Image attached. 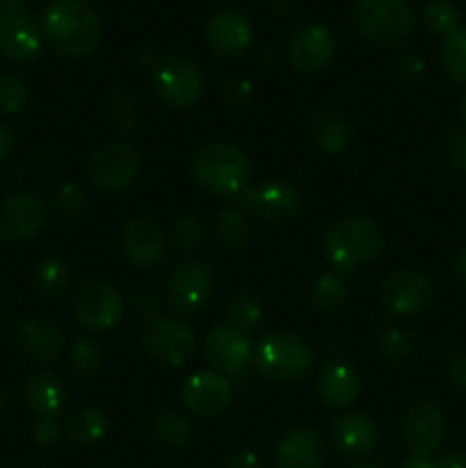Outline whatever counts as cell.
<instances>
[{
  "label": "cell",
  "mask_w": 466,
  "mask_h": 468,
  "mask_svg": "<svg viewBox=\"0 0 466 468\" xmlns=\"http://www.w3.org/2000/svg\"><path fill=\"white\" fill-rule=\"evenodd\" d=\"M14 146H16V135H14L12 128L0 122V163L12 155Z\"/></svg>",
  "instance_id": "7dc6e473"
},
{
  "label": "cell",
  "mask_w": 466,
  "mask_h": 468,
  "mask_svg": "<svg viewBox=\"0 0 466 468\" xmlns=\"http://www.w3.org/2000/svg\"><path fill=\"white\" fill-rule=\"evenodd\" d=\"M204 359L224 378L238 379L254 364V347L249 336L233 332L227 324H217L204 338Z\"/></svg>",
  "instance_id": "e0dca14e"
},
{
  "label": "cell",
  "mask_w": 466,
  "mask_h": 468,
  "mask_svg": "<svg viewBox=\"0 0 466 468\" xmlns=\"http://www.w3.org/2000/svg\"><path fill=\"white\" fill-rule=\"evenodd\" d=\"M423 23L432 35L448 37L460 27V12L450 0H429L423 7Z\"/></svg>",
  "instance_id": "d590c367"
},
{
  "label": "cell",
  "mask_w": 466,
  "mask_h": 468,
  "mask_svg": "<svg viewBox=\"0 0 466 468\" xmlns=\"http://www.w3.org/2000/svg\"><path fill=\"white\" fill-rule=\"evenodd\" d=\"M122 254L132 268L151 270L167 256V236L149 215H135L122 227Z\"/></svg>",
  "instance_id": "5bb4252c"
},
{
  "label": "cell",
  "mask_w": 466,
  "mask_h": 468,
  "mask_svg": "<svg viewBox=\"0 0 466 468\" xmlns=\"http://www.w3.org/2000/svg\"><path fill=\"white\" fill-rule=\"evenodd\" d=\"M452 274H455L461 286H466V247H461L455 259H452Z\"/></svg>",
  "instance_id": "c3c4849f"
},
{
  "label": "cell",
  "mask_w": 466,
  "mask_h": 468,
  "mask_svg": "<svg viewBox=\"0 0 466 468\" xmlns=\"http://www.w3.org/2000/svg\"><path fill=\"white\" fill-rule=\"evenodd\" d=\"M206 227L199 215L185 213L172 224V242L181 251H195L204 245Z\"/></svg>",
  "instance_id": "8d00e7d4"
},
{
  "label": "cell",
  "mask_w": 466,
  "mask_h": 468,
  "mask_svg": "<svg viewBox=\"0 0 466 468\" xmlns=\"http://www.w3.org/2000/svg\"><path fill=\"white\" fill-rule=\"evenodd\" d=\"M439 64L448 80L466 82V27H457L443 39L439 50Z\"/></svg>",
  "instance_id": "d6a6232c"
},
{
  "label": "cell",
  "mask_w": 466,
  "mask_h": 468,
  "mask_svg": "<svg viewBox=\"0 0 466 468\" xmlns=\"http://www.w3.org/2000/svg\"><path fill=\"white\" fill-rule=\"evenodd\" d=\"M309 140L323 154L336 155L350 146L352 131L343 117L334 112H323L315 114L309 122Z\"/></svg>",
  "instance_id": "484cf974"
},
{
  "label": "cell",
  "mask_w": 466,
  "mask_h": 468,
  "mask_svg": "<svg viewBox=\"0 0 466 468\" xmlns=\"http://www.w3.org/2000/svg\"><path fill=\"white\" fill-rule=\"evenodd\" d=\"M288 62L300 73H318L327 67L336 55V39L332 30L320 23L300 27L286 46Z\"/></svg>",
  "instance_id": "d6986e66"
},
{
  "label": "cell",
  "mask_w": 466,
  "mask_h": 468,
  "mask_svg": "<svg viewBox=\"0 0 466 468\" xmlns=\"http://www.w3.org/2000/svg\"><path fill=\"white\" fill-rule=\"evenodd\" d=\"M352 27L361 39L375 46H396L416 27V14L407 0H356Z\"/></svg>",
  "instance_id": "277c9868"
},
{
  "label": "cell",
  "mask_w": 466,
  "mask_h": 468,
  "mask_svg": "<svg viewBox=\"0 0 466 468\" xmlns=\"http://www.w3.org/2000/svg\"><path fill=\"white\" fill-rule=\"evenodd\" d=\"M23 400L32 414L59 416V411L64 410V402H67V388L59 382L58 375L39 370V373L30 375V379L26 382Z\"/></svg>",
  "instance_id": "d4e9b609"
},
{
  "label": "cell",
  "mask_w": 466,
  "mask_h": 468,
  "mask_svg": "<svg viewBox=\"0 0 466 468\" xmlns=\"http://www.w3.org/2000/svg\"><path fill=\"white\" fill-rule=\"evenodd\" d=\"M215 291L213 268L204 261L185 259L169 272L164 282V297L174 311L183 315L196 314L208 304Z\"/></svg>",
  "instance_id": "8fae6325"
},
{
  "label": "cell",
  "mask_w": 466,
  "mask_h": 468,
  "mask_svg": "<svg viewBox=\"0 0 466 468\" xmlns=\"http://www.w3.org/2000/svg\"><path fill=\"white\" fill-rule=\"evenodd\" d=\"M439 468H466V455L464 452H450V455H443L437 462Z\"/></svg>",
  "instance_id": "f907efd6"
},
{
  "label": "cell",
  "mask_w": 466,
  "mask_h": 468,
  "mask_svg": "<svg viewBox=\"0 0 466 468\" xmlns=\"http://www.w3.org/2000/svg\"><path fill=\"white\" fill-rule=\"evenodd\" d=\"M41 46L39 26L32 21L26 0H0V55L27 64L39 58Z\"/></svg>",
  "instance_id": "9c48e42d"
},
{
  "label": "cell",
  "mask_w": 466,
  "mask_h": 468,
  "mask_svg": "<svg viewBox=\"0 0 466 468\" xmlns=\"http://www.w3.org/2000/svg\"><path fill=\"white\" fill-rule=\"evenodd\" d=\"M425 71V59L420 58L414 50H405L396 58V76L397 80L405 82V85H411V82L418 80Z\"/></svg>",
  "instance_id": "7bdbcfd3"
},
{
  "label": "cell",
  "mask_w": 466,
  "mask_h": 468,
  "mask_svg": "<svg viewBox=\"0 0 466 468\" xmlns=\"http://www.w3.org/2000/svg\"><path fill=\"white\" fill-rule=\"evenodd\" d=\"M67 434L76 443H96L108 432V416L99 407H78L67 419Z\"/></svg>",
  "instance_id": "f1b7e54d"
},
{
  "label": "cell",
  "mask_w": 466,
  "mask_h": 468,
  "mask_svg": "<svg viewBox=\"0 0 466 468\" xmlns=\"http://www.w3.org/2000/svg\"><path fill=\"white\" fill-rule=\"evenodd\" d=\"M434 300H437V286L420 270H396L379 286V302L384 309L402 318L423 314L434 304Z\"/></svg>",
  "instance_id": "7c38bea8"
},
{
  "label": "cell",
  "mask_w": 466,
  "mask_h": 468,
  "mask_svg": "<svg viewBox=\"0 0 466 468\" xmlns=\"http://www.w3.org/2000/svg\"><path fill=\"white\" fill-rule=\"evenodd\" d=\"M446 373L448 379L455 388L460 391H466V355L464 352H452L448 356V364H446Z\"/></svg>",
  "instance_id": "f6af8a7d"
},
{
  "label": "cell",
  "mask_w": 466,
  "mask_h": 468,
  "mask_svg": "<svg viewBox=\"0 0 466 468\" xmlns=\"http://www.w3.org/2000/svg\"><path fill=\"white\" fill-rule=\"evenodd\" d=\"M48 224V208L32 192H14L0 201V240L27 242L39 236Z\"/></svg>",
  "instance_id": "4fadbf2b"
},
{
  "label": "cell",
  "mask_w": 466,
  "mask_h": 468,
  "mask_svg": "<svg viewBox=\"0 0 466 468\" xmlns=\"http://www.w3.org/2000/svg\"><path fill=\"white\" fill-rule=\"evenodd\" d=\"M347 300V283L343 274L327 272L318 277L311 286V302L318 311L332 314V311L341 309Z\"/></svg>",
  "instance_id": "836d02e7"
},
{
  "label": "cell",
  "mask_w": 466,
  "mask_h": 468,
  "mask_svg": "<svg viewBox=\"0 0 466 468\" xmlns=\"http://www.w3.org/2000/svg\"><path fill=\"white\" fill-rule=\"evenodd\" d=\"M16 346L23 355L35 364H50L64 350V336L53 323L41 318H30L21 323L16 332Z\"/></svg>",
  "instance_id": "7402d4cb"
},
{
  "label": "cell",
  "mask_w": 466,
  "mask_h": 468,
  "mask_svg": "<svg viewBox=\"0 0 466 468\" xmlns=\"http://www.w3.org/2000/svg\"><path fill=\"white\" fill-rule=\"evenodd\" d=\"M41 39L62 58H85L101 39V18L85 0H53L39 18Z\"/></svg>",
  "instance_id": "6da1fadb"
},
{
  "label": "cell",
  "mask_w": 466,
  "mask_h": 468,
  "mask_svg": "<svg viewBox=\"0 0 466 468\" xmlns=\"http://www.w3.org/2000/svg\"><path fill=\"white\" fill-rule=\"evenodd\" d=\"M332 439L338 451L350 457H365L377 448V428L373 420L359 411H347L334 419Z\"/></svg>",
  "instance_id": "cb8c5ba5"
},
{
  "label": "cell",
  "mask_w": 466,
  "mask_h": 468,
  "mask_svg": "<svg viewBox=\"0 0 466 468\" xmlns=\"http://www.w3.org/2000/svg\"><path fill=\"white\" fill-rule=\"evenodd\" d=\"M206 41L210 50L224 59L242 58L251 48L254 27L249 18L236 9H219L206 23Z\"/></svg>",
  "instance_id": "ffe728a7"
},
{
  "label": "cell",
  "mask_w": 466,
  "mask_h": 468,
  "mask_svg": "<svg viewBox=\"0 0 466 468\" xmlns=\"http://www.w3.org/2000/svg\"><path fill=\"white\" fill-rule=\"evenodd\" d=\"M32 282H35L37 291L50 300H59L69 292L71 288L73 277L71 268L64 261L55 259V256H46L32 270Z\"/></svg>",
  "instance_id": "4316f807"
},
{
  "label": "cell",
  "mask_w": 466,
  "mask_h": 468,
  "mask_svg": "<svg viewBox=\"0 0 466 468\" xmlns=\"http://www.w3.org/2000/svg\"><path fill=\"white\" fill-rule=\"evenodd\" d=\"M254 366L270 382L291 384L309 375L311 366H313V350L306 338L297 336V334H270L256 346Z\"/></svg>",
  "instance_id": "5b68a950"
},
{
  "label": "cell",
  "mask_w": 466,
  "mask_h": 468,
  "mask_svg": "<svg viewBox=\"0 0 466 468\" xmlns=\"http://www.w3.org/2000/svg\"><path fill=\"white\" fill-rule=\"evenodd\" d=\"M461 117H464L466 122V91H464V99H461Z\"/></svg>",
  "instance_id": "f5cc1de1"
},
{
  "label": "cell",
  "mask_w": 466,
  "mask_h": 468,
  "mask_svg": "<svg viewBox=\"0 0 466 468\" xmlns=\"http://www.w3.org/2000/svg\"><path fill=\"white\" fill-rule=\"evenodd\" d=\"M227 468H268L256 452L240 451L227 457Z\"/></svg>",
  "instance_id": "bcb514c9"
},
{
  "label": "cell",
  "mask_w": 466,
  "mask_h": 468,
  "mask_svg": "<svg viewBox=\"0 0 466 468\" xmlns=\"http://www.w3.org/2000/svg\"><path fill=\"white\" fill-rule=\"evenodd\" d=\"M400 437L411 455L429 457L446 437L443 411L429 400L411 402L400 419Z\"/></svg>",
  "instance_id": "9a60e30c"
},
{
  "label": "cell",
  "mask_w": 466,
  "mask_h": 468,
  "mask_svg": "<svg viewBox=\"0 0 466 468\" xmlns=\"http://www.w3.org/2000/svg\"><path fill=\"white\" fill-rule=\"evenodd\" d=\"M149 428L151 434H154L160 443H164V446L169 448H178V451L185 448L187 443L192 441V434H195L190 420L172 410L158 411V414L151 416Z\"/></svg>",
  "instance_id": "f546056e"
},
{
  "label": "cell",
  "mask_w": 466,
  "mask_h": 468,
  "mask_svg": "<svg viewBox=\"0 0 466 468\" xmlns=\"http://www.w3.org/2000/svg\"><path fill=\"white\" fill-rule=\"evenodd\" d=\"M105 117L119 133H132L142 122V108L126 90H112L105 99Z\"/></svg>",
  "instance_id": "1f68e13d"
},
{
  "label": "cell",
  "mask_w": 466,
  "mask_h": 468,
  "mask_svg": "<svg viewBox=\"0 0 466 468\" xmlns=\"http://www.w3.org/2000/svg\"><path fill=\"white\" fill-rule=\"evenodd\" d=\"M240 204L247 213L270 222L292 219L302 208V195L292 183L281 178H270L254 187H247L240 195Z\"/></svg>",
  "instance_id": "2e32d148"
},
{
  "label": "cell",
  "mask_w": 466,
  "mask_h": 468,
  "mask_svg": "<svg viewBox=\"0 0 466 468\" xmlns=\"http://www.w3.org/2000/svg\"><path fill=\"white\" fill-rule=\"evenodd\" d=\"M260 318H263V309H260L259 297L251 295V292H238L228 302L224 324L233 332L242 334V336H251L260 324Z\"/></svg>",
  "instance_id": "4dcf8cb0"
},
{
  "label": "cell",
  "mask_w": 466,
  "mask_h": 468,
  "mask_svg": "<svg viewBox=\"0 0 466 468\" xmlns=\"http://www.w3.org/2000/svg\"><path fill=\"white\" fill-rule=\"evenodd\" d=\"M142 350L158 364L178 368L185 364L196 347V336L187 323L169 315H149L142 329Z\"/></svg>",
  "instance_id": "ba28073f"
},
{
  "label": "cell",
  "mask_w": 466,
  "mask_h": 468,
  "mask_svg": "<svg viewBox=\"0 0 466 468\" xmlns=\"http://www.w3.org/2000/svg\"><path fill=\"white\" fill-rule=\"evenodd\" d=\"M151 87L160 103L174 110H187L204 96V71L185 55H164L155 59Z\"/></svg>",
  "instance_id": "8992f818"
},
{
  "label": "cell",
  "mask_w": 466,
  "mask_h": 468,
  "mask_svg": "<svg viewBox=\"0 0 466 468\" xmlns=\"http://www.w3.org/2000/svg\"><path fill=\"white\" fill-rule=\"evenodd\" d=\"M69 359H71L73 370L80 375H96L105 364L103 350H101L99 343L91 341V338H78L71 346Z\"/></svg>",
  "instance_id": "74e56055"
},
{
  "label": "cell",
  "mask_w": 466,
  "mask_h": 468,
  "mask_svg": "<svg viewBox=\"0 0 466 468\" xmlns=\"http://www.w3.org/2000/svg\"><path fill=\"white\" fill-rule=\"evenodd\" d=\"M190 176L208 195L233 199L249 187L251 163L231 142H208L190 158Z\"/></svg>",
  "instance_id": "7a4b0ae2"
},
{
  "label": "cell",
  "mask_w": 466,
  "mask_h": 468,
  "mask_svg": "<svg viewBox=\"0 0 466 468\" xmlns=\"http://www.w3.org/2000/svg\"><path fill=\"white\" fill-rule=\"evenodd\" d=\"M384 233L368 218H343L324 231L323 254L334 272L347 274L370 263L382 251Z\"/></svg>",
  "instance_id": "3957f363"
},
{
  "label": "cell",
  "mask_w": 466,
  "mask_h": 468,
  "mask_svg": "<svg viewBox=\"0 0 466 468\" xmlns=\"http://www.w3.org/2000/svg\"><path fill=\"white\" fill-rule=\"evenodd\" d=\"M222 103L231 110H247L254 103V85L242 78H231L219 87Z\"/></svg>",
  "instance_id": "60d3db41"
},
{
  "label": "cell",
  "mask_w": 466,
  "mask_h": 468,
  "mask_svg": "<svg viewBox=\"0 0 466 468\" xmlns=\"http://www.w3.org/2000/svg\"><path fill=\"white\" fill-rule=\"evenodd\" d=\"M30 103V87L21 76L0 71V114H21Z\"/></svg>",
  "instance_id": "e575fe53"
},
{
  "label": "cell",
  "mask_w": 466,
  "mask_h": 468,
  "mask_svg": "<svg viewBox=\"0 0 466 468\" xmlns=\"http://www.w3.org/2000/svg\"><path fill=\"white\" fill-rule=\"evenodd\" d=\"M87 204L85 187L76 181H64L55 192V208L64 215V218H73L80 213Z\"/></svg>",
  "instance_id": "ab89813d"
},
{
  "label": "cell",
  "mask_w": 466,
  "mask_h": 468,
  "mask_svg": "<svg viewBox=\"0 0 466 468\" xmlns=\"http://www.w3.org/2000/svg\"><path fill=\"white\" fill-rule=\"evenodd\" d=\"M347 468H375V466H368V464H355V466H347Z\"/></svg>",
  "instance_id": "db71d44e"
},
{
  "label": "cell",
  "mask_w": 466,
  "mask_h": 468,
  "mask_svg": "<svg viewBox=\"0 0 466 468\" xmlns=\"http://www.w3.org/2000/svg\"><path fill=\"white\" fill-rule=\"evenodd\" d=\"M446 155L457 172H466V131H457L448 137Z\"/></svg>",
  "instance_id": "ee69618b"
},
{
  "label": "cell",
  "mask_w": 466,
  "mask_h": 468,
  "mask_svg": "<svg viewBox=\"0 0 466 468\" xmlns=\"http://www.w3.org/2000/svg\"><path fill=\"white\" fill-rule=\"evenodd\" d=\"M62 437V425H59L58 416H37L32 423V439L37 446L50 448L59 441Z\"/></svg>",
  "instance_id": "b9f144b4"
},
{
  "label": "cell",
  "mask_w": 466,
  "mask_h": 468,
  "mask_svg": "<svg viewBox=\"0 0 466 468\" xmlns=\"http://www.w3.org/2000/svg\"><path fill=\"white\" fill-rule=\"evenodd\" d=\"M9 407V393L5 388H0V414Z\"/></svg>",
  "instance_id": "816d5d0a"
},
{
  "label": "cell",
  "mask_w": 466,
  "mask_h": 468,
  "mask_svg": "<svg viewBox=\"0 0 466 468\" xmlns=\"http://www.w3.org/2000/svg\"><path fill=\"white\" fill-rule=\"evenodd\" d=\"M233 398L231 379L217 370H199L190 375L181 388V400L187 410L201 419H213L227 411Z\"/></svg>",
  "instance_id": "ac0fdd59"
},
{
  "label": "cell",
  "mask_w": 466,
  "mask_h": 468,
  "mask_svg": "<svg viewBox=\"0 0 466 468\" xmlns=\"http://www.w3.org/2000/svg\"><path fill=\"white\" fill-rule=\"evenodd\" d=\"M215 240L228 251H240L251 240V222L242 210L224 208L215 218Z\"/></svg>",
  "instance_id": "83f0119b"
},
{
  "label": "cell",
  "mask_w": 466,
  "mask_h": 468,
  "mask_svg": "<svg viewBox=\"0 0 466 468\" xmlns=\"http://www.w3.org/2000/svg\"><path fill=\"white\" fill-rule=\"evenodd\" d=\"M379 352H382L387 361L402 366L414 356V338H411L405 329H387V332L379 336Z\"/></svg>",
  "instance_id": "f35d334b"
},
{
  "label": "cell",
  "mask_w": 466,
  "mask_h": 468,
  "mask_svg": "<svg viewBox=\"0 0 466 468\" xmlns=\"http://www.w3.org/2000/svg\"><path fill=\"white\" fill-rule=\"evenodd\" d=\"M73 318L87 332H110L123 318L122 291L105 279H91L73 297Z\"/></svg>",
  "instance_id": "30bf717a"
},
{
  "label": "cell",
  "mask_w": 466,
  "mask_h": 468,
  "mask_svg": "<svg viewBox=\"0 0 466 468\" xmlns=\"http://www.w3.org/2000/svg\"><path fill=\"white\" fill-rule=\"evenodd\" d=\"M140 151L123 140H110L101 144L87 160V178L103 192H122L140 178Z\"/></svg>",
  "instance_id": "52a82bcc"
},
{
  "label": "cell",
  "mask_w": 466,
  "mask_h": 468,
  "mask_svg": "<svg viewBox=\"0 0 466 468\" xmlns=\"http://www.w3.org/2000/svg\"><path fill=\"white\" fill-rule=\"evenodd\" d=\"M400 468H439L437 462L432 460V457H425V455H411L405 457V462H402Z\"/></svg>",
  "instance_id": "681fc988"
},
{
  "label": "cell",
  "mask_w": 466,
  "mask_h": 468,
  "mask_svg": "<svg viewBox=\"0 0 466 468\" xmlns=\"http://www.w3.org/2000/svg\"><path fill=\"white\" fill-rule=\"evenodd\" d=\"M277 468H323L324 441L315 428H295L274 451Z\"/></svg>",
  "instance_id": "44dd1931"
},
{
  "label": "cell",
  "mask_w": 466,
  "mask_h": 468,
  "mask_svg": "<svg viewBox=\"0 0 466 468\" xmlns=\"http://www.w3.org/2000/svg\"><path fill=\"white\" fill-rule=\"evenodd\" d=\"M318 393L329 407L345 410L361 396V375L345 361H329L320 368Z\"/></svg>",
  "instance_id": "603a6c76"
}]
</instances>
